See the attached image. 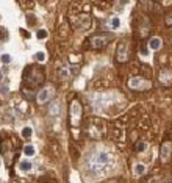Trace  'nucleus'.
I'll list each match as a JSON object with an SVG mask.
<instances>
[{"label":"nucleus","instance_id":"f257e3e1","mask_svg":"<svg viewBox=\"0 0 172 183\" xmlns=\"http://www.w3.org/2000/svg\"><path fill=\"white\" fill-rule=\"evenodd\" d=\"M113 161H114V157L111 152L105 150V149H96L86 157L85 168L91 174H102L111 168Z\"/></svg>","mask_w":172,"mask_h":183},{"label":"nucleus","instance_id":"f03ea898","mask_svg":"<svg viewBox=\"0 0 172 183\" xmlns=\"http://www.w3.org/2000/svg\"><path fill=\"white\" fill-rule=\"evenodd\" d=\"M69 19L75 31H86L91 27V14L88 5H83L81 2L74 3L69 11Z\"/></svg>","mask_w":172,"mask_h":183},{"label":"nucleus","instance_id":"7ed1b4c3","mask_svg":"<svg viewBox=\"0 0 172 183\" xmlns=\"http://www.w3.org/2000/svg\"><path fill=\"white\" fill-rule=\"evenodd\" d=\"M46 80V75H44V70L41 68H36V66H28L25 69L24 74V85L28 88H35L39 86Z\"/></svg>","mask_w":172,"mask_h":183},{"label":"nucleus","instance_id":"20e7f679","mask_svg":"<svg viewBox=\"0 0 172 183\" xmlns=\"http://www.w3.org/2000/svg\"><path fill=\"white\" fill-rule=\"evenodd\" d=\"M81 119H83V107H81V102L78 99H74L70 100L69 103V124H70V129L72 131H77L81 125Z\"/></svg>","mask_w":172,"mask_h":183},{"label":"nucleus","instance_id":"39448f33","mask_svg":"<svg viewBox=\"0 0 172 183\" xmlns=\"http://www.w3.org/2000/svg\"><path fill=\"white\" fill-rule=\"evenodd\" d=\"M86 135L92 138V139H100L105 135V121L96 119V118L89 119L88 127H86Z\"/></svg>","mask_w":172,"mask_h":183},{"label":"nucleus","instance_id":"423d86ee","mask_svg":"<svg viewBox=\"0 0 172 183\" xmlns=\"http://www.w3.org/2000/svg\"><path fill=\"white\" fill-rule=\"evenodd\" d=\"M127 85H128L130 89L138 91V92H144V91L152 89V81L142 75H131L128 78V81H127Z\"/></svg>","mask_w":172,"mask_h":183},{"label":"nucleus","instance_id":"0eeeda50","mask_svg":"<svg viewBox=\"0 0 172 183\" xmlns=\"http://www.w3.org/2000/svg\"><path fill=\"white\" fill-rule=\"evenodd\" d=\"M113 39H114V35H111V33H97V35H92L88 38V44H89L91 49H103Z\"/></svg>","mask_w":172,"mask_h":183},{"label":"nucleus","instance_id":"6e6552de","mask_svg":"<svg viewBox=\"0 0 172 183\" xmlns=\"http://www.w3.org/2000/svg\"><path fill=\"white\" fill-rule=\"evenodd\" d=\"M116 60H118V63H125L130 60V44L127 39L119 42L118 50H116Z\"/></svg>","mask_w":172,"mask_h":183},{"label":"nucleus","instance_id":"1a4fd4ad","mask_svg":"<svg viewBox=\"0 0 172 183\" xmlns=\"http://www.w3.org/2000/svg\"><path fill=\"white\" fill-rule=\"evenodd\" d=\"M158 78L161 81V85L171 86L172 85V66H161V68H160Z\"/></svg>","mask_w":172,"mask_h":183},{"label":"nucleus","instance_id":"9d476101","mask_svg":"<svg viewBox=\"0 0 172 183\" xmlns=\"http://www.w3.org/2000/svg\"><path fill=\"white\" fill-rule=\"evenodd\" d=\"M171 157H172V142L166 139L160 147V160H161V163H169Z\"/></svg>","mask_w":172,"mask_h":183},{"label":"nucleus","instance_id":"9b49d317","mask_svg":"<svg viewBox=\"0 0 172 183\" xmlns=\"http://www.w3.org/2000/svg\"><path fill=\"white\" fill-rule=\"evenodd\" d=\"M55 96V88L53 86H46V88H42V89L38 92V103H41V105H44V103H47L50 99Z\"/></svg>","mask_w":172,"mask_h":183},{"label":"nucleus","instance_id":"f8f14e48","mask_svg":"<svg viewBox=\"0 0 172 183\" xmlns=\"http://www.w3.org/2000/svg\"><path fill=\"white\" fill-rule=\"evenodd\" d=\"M77 70H78V68H74V66H63V68L60 69V78L63 81H67L70 80L72 77H74L77 74Z\"/></svg>","mask_w":172,"mask_h":183},{"label":"nucleus","instance_id":"ddd939ff","mask_svg":"<svg viewBox=\"0 0 172 183\" xmlns=\"http://www.w3.org/2000/svg\"><path fill=\"white\" fill-rule=\"evenodd\" d=\"M61 103L60 100H55L50 103V107H49V116H52V118H60L61 116Z\"/></svg>","mask_w":172,"mask_h":183},{"label":"nucleus","instance_id":"4468645a","mask_svg":"<svg viewBox=\"0 0 172 183\" xmlns=\"http://www.w3.org/2000/svg\"><path fill=\"white\" fill-rule=\"evenodd\" d=\"M161 46H163V41H161V38H158V36H153V38H150V41H149V47H150L152 50H158Z\"/></svg>","mask_w":172,"mask_h":183},{"label":"nucleus","instance_id":"2eb2a0df","mask_svg":"<svg viewBox=\"0 0 172 183\" xmlns=\"http://www.w3.org/2000/svg\"><path fill=\"white\" fill-rule=\"evenodd\" d=\"M146 171H147V168H146V164L144 163H136L135 164V175H144L146 174Z\"/></svg>","mask_w":172,"mask_h":183},{"label":"nucleus","instance_id":"dca6fc26","mask_svg":"<svg viewBox=\"0 0 172 183\" xmlns=\"http://www.w3.org/2000/svg\"><path fill=\"white\" fill-rule=\"evenodd\" d=\"M119 25H120V22H119L118 17L110 19V20H108V24H107V27H108L110 30H116V28H119Z\"/></svg>","mask_w":172,"mask_h":183},{"label":"nucleus","instance_id":"f3484780","mask_svg":"<svg viewBox=\"0 0 172 183\" xmlns=\"http://www.w3.org/2000/svg\"><path fill=\"white\" fill-rule=\"evenodd\" d=\"M19 169H20V171H25V172H28V171H31V163L28 161V160H22V161L19 163Z\"/></svg>","mask_w":172,"mask_h":183},{"label":"nucleus","instance_id":"a211bd4d","mask_svg":"<svg viewBox=\"0 0 172 183\" xmlns=\"http://www.w3.org/2000/svg\"><path fill=\"white\" fill-rule=\"evenodd\" d=\"M146 149H147V142H146V141H138V142H135V150H136L138 153L144 152Z\"/></svg>","mask_w":172,"mask_h":183},{"label":"nucleus","instance_id":"6ab92c4d","mask_svg":"<svg viewBox=\"0 0 172 183\" xmlns=\"http://www.w3.org/2000/svg\"><path fill=\"white\" fill-rule=\"evenodd\" d=\"M24 153L27 155V157H33V155H35V147L33 146H25L24 147Z\"/></svg>","mask_w":172,"mask_h":183},{"label":"nucleus","instance_id":"aec40b11","mask_svg":"<svg viewBox=\"0 0 172 183\" xmlns=\"http://www.w3.org/2000/svg\"><path fill=\"white\" fill-rule=\"evenodd\" d=\"M31 133H33V130L30 129V127H25V129L22 130V135H24V138H30Z\"/></svg>","mask_w":172,"mask_h":183},{"label":"nucleus","instance_id":"412c9836","mask_svg":"<svg viewBox=\"0 0 172 183\" xmlns=\"http://www.w3.org/2000/svg\"><path fill=\"white\" fill-rule=\"evenodd\" d=\"M7 35H8L7 28H5V27H0V39H3V41H5V39H7V38H8Z\"/></svg>","mask_w":172,"mask_h":183},{"label":"nucleus","instance_id":"4be33fe9","mask_svg":"<svg viewBox=\"0 0 172 183\" xmlns=\"http://www.w3.org/2000/svg\"><path fill=\"white\" fill-rule=\"evenodd\" d=\"M35 58L39 61V63H44V61H46V55H44V52H38Z\"/></svg>","mask_w":172,"mask_h":183},{"label":"nucleus","instance_id":"5701e85b","mask_svg":"<svg viewBox=\"0 0 172 183\" xmlns=\"http://www.w3.org/2000/svg\"><path fill=\"white\" fill-rule=\"evenodd\" d=\"M166 25H168V27H172V11H169L168 16H166Z\"/></svg>","mask_w":172,"mask_h":183},{"label":"nucleus","instance_id":"b1692460","mask_svg":"<svg viewBox=\"0 0 172 183\" xmlns=\"http://www.w3.org/2000/svg\"><path fill=\"white\" fill-rule=\"evenodd\" d=\"M36 36L39 38V39H44V38L47 36V31H46V30H39V31L36 33Z\"/></svg>","mask_w":172,"mask_h":183},{"label":"nucleus","instance_id":"393cba45","mask_svg":"<svg viewBox=\"0 0 172 183\" xmlns=\"http://www.w3.org/2000/svg\"><path fill=\"white\" fill-rule=\"evenodd\" d=\"M2 61H3L5 64H8L9 61H11V57H9V55H7V53H5V55H2Z\"/></svg>","mask_w":172,"mask_h":183},{"label":"nucleus","instance_id":"a878e982","mask_svg":"<svg viewBox=\"0 0 172 183\" xmlns=\"http://www.w3.org/2000/svg\"><path fill=\"white\" fill-rule=\"evenodd\" d=\"M139 52H141V55H147V53H149V50L146 49V46H144V44H141V49H139Z\"/></svg>","mask_w":172,"mask_h":183},{"label":"nucleus","instance_id":"bb28decb","mask_svg":"<svg viewBox=\"0 0 172 183\" xmlns=\"http://www.w3.org/2000/svg\"><path fill=\"white\" fill-rule=\"evenodd\" d=\"M20 33H22V35H24V36L27 38V39H28V38H30V33H28V31H24V30H20Z\"/></svg>","mask_w":172,"mask_h":183},{"label":"nucleus","instance_id":"cd10ccee","mask_svg":"<svg viewBox=\"0 0 172 183\" xmlns=\"http://www.w3.org/2000/svg\"><path fill=\"white\" fill-rule=\"evenodd\" d=\"M3 78V75H2V72H0V80H2Z\"/></svg>","mask_w":172,"mask_h":183},{"label":"nucleus","instance_id":"c85d7f7f","mask_svg":"<svg viewBox=\"0 0 172 183\" xmlns=\"http://www.w3.org/2000/svg\"><path fill=\"white\" fill-rule=\"evenodd\" d=\"M100 2H102V0H100Z\"/></svg>","mask_w":172,"mask_h":183}]
</instances>
